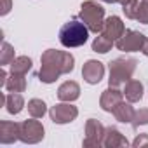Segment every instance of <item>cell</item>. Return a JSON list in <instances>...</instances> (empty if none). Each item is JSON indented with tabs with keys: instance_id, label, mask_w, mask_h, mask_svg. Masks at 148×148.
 <instances>
[{
	"instance_id": "cell-1",
	"label": "cell",
	"mask_w": 148,
	"mask_h": 148,
	"mask_svg": "<svg viewBox=\"0 0 148 148\" xmlns=\"http://www.w3.org/2000/svg\"><path fill=\"white\" fill-rule=\"evenodd\" d=\"M73 68H75V58L70 52L47 49L40 58L38 79L44 84H52V82H56L58 77L73 71Z\"/></svg>"
},
{
	"instance_id": "cell-2",
	"label": "cell",
	"mask_w": 148,
	"mask_h": 148,
	"mask_svg": "<svg viewBox=\"0 0 148 148\" xmlns=\"http://www.w3.org/2000/svg\"><path fill=\"white\" fill-rule=\"evenodd\" d=\"M87 38H89V28L77 19L64 23L59 30V42L68 49L84 45L87 42Z\"/></svg>"
},
{
	"instance_id": "cell-3",
	"label": "cell",
	"mask_w": 148,
	"mask_h": 148,
	"mask_svg": "<svg viewBox=\"0 0 148 148\" xmlns=\"http://www.w3.org/2000/svg\"><path fill=\"white\" fill-rule=\"evenodd\" d=\"M138 61L132 58H117L113 61H110V79L108 84L112 87H119L120 84H125L127 80H131L132 73L136 70Z\"/></svg>"
},
{
	"instance_id": "cell-4",
	"label": "cell",
	"mask_w": 148,
	"mask_h": 148,
	"mask_svg": "<svg viewBox=\"0 0 148 148\" xmlns=\"http://www.w3.org/2000/svg\"><path fill=\"white\" fill-rule=\"evenodd\" d=\"M80 19L89 28V32L101 33L105 23V9L94 0H86L80 5Z\"/></svg>"
},
{
	"instance_id": "cell-5",
	"label": "cell",
	"mask_w": 148,
	"mask_h": 148,
	"mask_svg": "<svg viewBox=\"0 0 148 148\" xmlns=\"http://www.w3.org/2000/svg\"><path fill=\"white\" fill-rule=\"evenodd\" d=\"M117 49L122 52H136L141 51L145 56H148V37L136 30H125L124 35L115 42Z\"/></svg>"
},
{
	"instance_id": "cell-6",
	"label": "cell",
	"mask_w": 148,
	"mask_h": 148,
	"mask_svg": "<svg viewBox=\"0 0 148 148\" xmlns=\"http://www.w3.org/2000/svg\"><path fill=\"white\" fill-rule=\"evenodd\" d=\"M44 139V125L42 122L30 119V120H23L19 122V141L28 143V145H35L38 141Z\"/></svg>"
},
{
	"instance_id": "cell-7",
	"label": "cell",
	"mask_w": 148,
	"mask_h": 148,
	"mask_svg": "<svg viewBox=\"0 0 148 148\" xmlns=\"http://www.w3.org/2000/svg\"><path fill=\"white\" fill-rule=\"evenodd\" d=\"M79 115V110L77 106H73L70 105L68 101L66 103H59L56 106H52L49 110V117L54 124H68V122H73L77 119Z\"/></svg>"
},
{
	"instance_id": "cell-8",
	"label": "cell",
	"mask_w": 148,
	"mask_h": 148,
	"mask_svg": "<svg viewBox=\"0 0 148 148\" xmlns=\"http://www.w3.org/2000/svg\"><path fill=\"white\" fill-rule=\"evenodd\" d=\"M105 127L99 120L96 119H89L86 122V138L82 141L84 146H101L103 145V138H105Z\"/></svg>"
},
{
	"instance_id": "cell-9",
	"label": "cell",
	"mask_w": 148,
	"mask_h": 148,
	"mask_svg": "<svg viewBox=\"0 0 148 148\" xmlns=\"http://www.w3.org/2000/svg\"><path fill=\"white\" fill-rule=\"evenodd\" d=\"M105 75V66L101 61H96V59H89L84 68H82V77L87 84H99L101 79Z\"/></svg>"
},
{
	"instance_id": "cell-10",
	"label": "cell",
	"mask_w": 148,
	"mask_h": 148,
	"mask_svg": "<svg viewBox=\"0 0 148 148\" xmlns=\"http://www.w3.org/2000/svg\"><path fill=\"white\" fill-rule=\"evenodd\" d=\"M124 32H125V26H124V23H122V19H120L119 16H110L108 19H105L101 33H103L106 38L117 42V40L124 35Z\"/></svg>"
},
{
	"instance_id": "cell-11",
	"label": "cell",
	"mask_w": 148,
	"mask_h": 148,
	"mask_svg": "<svg viewBox=\"0 0 148 148\" xmlns=\"http://www.w3.org/2000/svg\"><path fill=\"white\" fill-rule=\"evenodd\" d=\"M122 96H124V92H120L117 87L110 86L106 91H103V94L99 98V105L105 112H113V108L119 103H122Z\"/></svg>"
},
{
	"instance_id": "cell-12",
	"label": "cell",
	"mask_w": 148,
	"mask_h": 148,
	"mask_svg": "<svg viewBox=\"0 0 148 148\" xmlns=\"http://www.w3.org/2000/svg\"><path fill=\"white\" fill-rule=\"evenodd\" d=\"M16 139H19V124L2 120L0 122V143L2 145H11Z\"/></svg>"
},
{
	"instance_id": "cell-13",
	"label": "cell",
	"mask_w": 148,
	"mask_h": 148,
	"mask_svg": "<svg viewBox=\"0 0 148 148\" xmlns=\"http://www.w3.org/2000/svg\"><path fill=\"white\" fill-rule=\"evenodd\" d=\"M79 96H80V87H79L77 82H73V80L63 82V84L59 86V89H58V98H59L61 101L71 103V101L79 99Z\"/></svg>"
},
{
	"instance_id": "cell-14",
	"label": "cell",
	"mask_w": 148,
	"mask_h": 148,
	"mask_svg": "<svg viewBox=\"0 0 148 148\" xmlns=\"http://www.w3.org/2000/svg\"><path fill=\"white\" fill-rule=\"evenodd\" d=\"M129 141L127 138L115 127H108L105 131V138H103V146L106 148H117V146H127Z\"/></svg>"
},
{
	"instance_id": "cell-15",
	"label": "cell",
	"mask_w": 148,
	"mask_h": 148,
	"mask_svg": "<svg viewBox=\"0 0 148 148\" xmlns=\"http://www.w3.org/2000/svg\"><path fill=\"white\" fill-rule=\"evenodd\" d=\"M124 96L129 103H138L143 98V84L139 80H127L124 87Z\"/></svg>"
},
{
	"instance_id": "cell-16",
	"label": "cell",
	"mask_w": 148,
	"mask_h": 148,
	"mask_svg": "<svg viewBox=\"0 0 148 148\" xmlns=\"http://www.w3.org/2000/svg\"><path fill=\"white\" fill-rule=\"evenodd\" d=\"M113 117L119 120V122H124V124H132V119H134V113L136 110L129 105V103H119L115 108H113Z\"/></svg>"
},
{
	"instance_id": "cell-17",
	"label": "cell",
	"mask_w": 148,
	"mask_h": 148,
	"mask_svg": "<svg viewBox=\"0 0 148 148\" xmlns=\"http://www.w3.org/2000/svg\"><path fill=\"white\" fill-rule=\"evenodd\" d=\"M9 92H23L26 89V79L21 73H11V77L5 80V86H4Z\"/></svg>"
},
{
	"instance_id": "cell-18",
	"label": "cell",
	"mask_w": 148,
	"mask_h": 148,
	"mask_svg": "<svg viewBox=\"0 0 148 148\" xmlns=\"http://www.w3.org/2000/svg\"><path fill=\"white\" fill-rule=\"evenodd\" d=\"M23 106H25V99L19 92H11V94L5 96V108H7L9 113L18 115L23 110Z\"/></svg>"
},
{
	"instance_id": "cell-19",
	"label": "cell",
	"mask_w": 148,
	"mask_h": 148,
	"mask_svg": "<svg viewBox=\"0 0 148 148\" xmlns=\"http://www.w3.org/2000/svg\"><path fill=\"white\" fill-rule=\"evenodd\" d=\"M30 70H32V59L28 56H18L11 63V73H21V75H26Z\"/></svg>"
},
{
	"instance_id": "cell-20",
	"label": "cell",
	"mask_w": 148,
	"mask_h": 148,
	"mask_svg": "<svg viewBox=\"0 0 148 148\" xmlns=\"http://www.w3.org/2000/svg\"><path fill=\"white\" fill-rule=\"evenodd\" d=\"M45 112H47V106H45V103H44L42 99L33 98V99L28 101V113H30L32 117H35V119H42V117L45 115Z\"/></svg>"
},
{
	"instance_id": "cell-21",
	"label": "cell",
	"mask_w": 148,
	"mask_h": 148,
	"mask_svg": "<svg viewBox=\"0 0 148 148\" xmlns=\"http://www.w3.org/2000/svg\"><path fill=\"white\" fill-rule=\"evenodd\" d=\"M113 44H115L113 40H110V38H106L103 33H99V35L94 38V42H92V51H94V52H99V54H105V52H108V51L112 49Z\"/></svg>"
},
{
	"instance_id": "cell-22",
	"label": "cell",
	"mask_w": 148,
	"mask_h": 148,
	"mask_svg": "<svg viewBox=\"0 0 148 148\" xmlns=\"http://www.w3.org/2000/svg\"><path fill=\"white\" fill-rule=\"evenodd\" d=\"M12 61H14V49L9 42H4L2 51H0V64L5 66V64H11Z\"/></svg>"
},
{
	"instance_id": "cell-23",
	"label": "cell",
	"mask_w": 148,
	"mask_h": 148,
	"mask_svg": "<svg viewBox=\"0 0 148 148\" xmlns=\"http://www.w3.org/2000/svg\"><path fill=\"white\" fill-rule=\"evenodd\" d=\"M138 9H139V2H138V0H124V2H122V11H124L125 18H129V19H136Z\"/></svg>"
},
{
	"instance_id": "cell-24",
	"label": "cell",
	"mask_w": 148,
	"mask_h": 148,
	"mask_svg": "<svg viewBox=\"0 0 148 148\" xmlns=\"http://www.w3.org/2000/svg\"><path fill=\"white\" fill-rule=\"evenodd\" d=\"M148 124V108H141L134 113V119H132V127H138V125H145Z\"/></svg>"
},
{
	"instance_id": "cell-25",
	"label": "cell",
	"mask_w": 148,
	"mask_h": 148,
	"mask_svg": "<svg viewBox=\"0 0 148 148\" xmlns=\"http://www.w3.org/2000/svg\"><path fill=\"white\" fill-rule=\"evenodd\" d=\"M136 21H139V23H143V25H148V0H143V2L139 4Z\"/></svg>"
},
{
	"instance_id": "cell-26",
	"label": "cell",
	"mask_w": 148,
	"mask_h": 148,
	"mask_svg": "<svg viewBox=\"0 0 148 148\" xmlns=\"http://www.w3.org/2000/svg\"><path fill=\"white\" fill-rule=\"evenodd\" d=\"M148 146V134H139L134 141H132V146L134 148H141V146Z\"/></svg>"
},
{
	"instance_id": "cell-27",
	"label": "cell",
	"mask_w": 148,
	"mask_h": 148,
	"mask_svg": "<svg viewBox=\"0 0 148 148\" xmlns=\"http://www.w3.org/2000/svg\"><path fill=\"white\" fill-rule=\"evenodd\" d=\"M2 2V7H0V14L5 16L9 11H11V0H0Z\"/></svg>"
},
{
	"instance_id": "cell-28",
	"label": "cell",
	"mask_w": 148,
	"mask_h": 148,
	"mask_svg": "<svg viewBox=\"0 0 148 148\" xmlns=\"http://www.w3.org/2000/svg\"><path fill=\"white\" fill-rule=\"evenodd\" d=\"M5 80H7V73H5V70L2 68V70H0V86H5Z\"/></svg>"
},
{
	"instance_id": "cell-29",
	"label": "cell",
	"mask_w": 148,
	"mask_h": 148,
	"mask_svg": "<svg viewBox=\"0 0 148 148\" xmlns=\"http://www.w3.org/2000/svg\"><path fill=\"white\" fill-rule=\"evenodd\" d=\"M103 2H106V4H122L124 0H103Z\"/></svg>"
}]
</instances>
